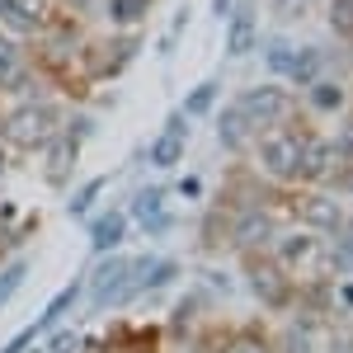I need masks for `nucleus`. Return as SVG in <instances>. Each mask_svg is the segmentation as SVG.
Returning a JSON list of instances; mask_svg holds the SVG:
<instances>
[{"label": "nucleus", "mask_w": 353, "mask_h": 353, "mask_svg": "<svg viewBox=\"0 0 353 353\" xmlns=\"http://www.w3.org/2000/svg\"><path fill=\"white\" fill-rule=\"evenodd\" d=\"M241 273H245V283H250V292L264 301V306H278V311H292L297 306V278L283 269L269 250H245Z\"/></svg>", "instance_id": "nucleus-1"}, {"label": "nucleus", "mask_w": 353, "mask_h": 353, "mask_svg": "<svg viewBox=\"0 0 353 353\" xmlns=\"http://www.w3.org/2000/svg\"><path fill=\"white\" fill-rule=\"evenodd\" d=\"M52 132H57V109H52V104H19V109L0 123V141L19 146V151H38V146H48Z\"/></svg>", "instance_id": "nucleus-2"}, {"label": "nucleus", "mask_w": 353, "mask_h": 353, "mask_svg": "<svg viewBox=\"0 0 353 353\" xmlns=\"http://www.w3.org/2000/svg\"><path fill=\"white\" fill-rule=\"evenodd\" d=\"M301 141H306V132H297V128H269L264 132V141H259V165H264V174L269 179H297V161H301Z\"/></svg>", "instance_id": "nucleus-3"}, {"label": "nucleus", "mask_w": 353, "mask_h": 353, "mask_svg": "<svg viewBox=\"0 0 353 353\" xmlns=\"http://www.w3.org/2000/svg\"><path fill=\"white\" fill-rule=\"evenodd\" d=\"M273 259L283 264V269L301 278L306 269H325V241L316 236V231H283V236H273Z\"/></svg>", "instance_id": "nucleus-4"}, {"label": "nucleus", "mask_w": 353, "mask_h": 353, "mask_svg": "<svg viewBox=\"0 0 353 353\" xmlns=\"http://www.w3.org/2000/svg\"><path fill=\"white\" fill-rule=\"evenodd\" d=\"M236 109L245 113V123H250L254 132H269V128H278V123L288 118V90H283V85H254V90L241 94Z\"/></svg>", "instance_id": "nucleus-5"}, {"label": "nucleus", "mask_w": 353, "mask_h": 353, "mask_svg": "<svg viewBox=\"0 0 353 353\" xmlns=\"http://www.w3.org/2000/svg\"><path fill=\"white\" fill-rule=\"evenodd\" d=\"M128 278H132V259L128 254H104L94 273H90V306H109V301H123V288H128Z\"/></svg>", "instance_id": "nucleus-6"}, {"label": "nucleus", "mask_w": 353, "mask_h": 353, "mask_svg": "<svg viewBox=\"0 0 353 353\" xmlns=\"http://www.w3.org/2000/svg\"><path fill=\"white\" fill-rule=\"evenodd\" d=\"M273 236H278V217H273L269 208H241L236 217H231V245L236 250H269Z\"/></svg>", "instance_id": "nucleus-7"}, {"label": "nucleus", "mask_w": 353, "mask_h": 353, "mask_svg": "<svg viewBox=\"0 0 353 353\" xmlns=\"http://www.w3.org/2000/svg\"><path fill=\"white\" fill-rule=\"evenodd\" d=\"M325 334H330V325L321 321V316L297 311V316L283 325V334L273 339V349H278V353H321V349H325Z\"/></svg>", "instance_id": "nucleus-8"}, {"label": "nucleus", "mask_w": 353, "mask_h": 353, "mask_svg": "<svg viewBox=\"0 0 353 353\" xmlns=\"http://www.w3.org/2000/svg\"><path fill=\"white\" fill-rule=\"evenodd\" d=\"M344 217H349V212H344V203H339L334 193H306V198L297 203V221L306 226V231H316L321 241L334 236Z\"/></svg>", "instance_id": "nucleus-9"}, {"label": "nucleus", "mask_w": 353, "mask_h": 353, "mask_svg": "<svg viewBox=\"0 0 353 353\" xmlns=\"http://www.w3.org/2000/svg\"><path fill=\"white\" fill-rule=\"evenodd\" d=\"M330 170H334V146L321 141V137H306L301 141V161H297V179L321 184V179H330Z\"/></svg>", "instance_id": "nucleus-10"}, {"label": "nucleus", "mask_w": 353, "mask_h": 353, "mask_svg": "<svg viewBox=\"0 0 353 353\" xmlns=\"http://www.w3.org/2000/svg\"><path fill=\"white\" fill-rule=\"evenodd\" d=\"M0 19L14 24L19 33H33L52 19V0H0Z\"/></svg>", "instance_id": "nucleus-11"}, {"label": "nucleus", "mask_w": 353, "mask_h": 353, "mask_svg": "<svg viewBox=\"0 0 353 353\" xmlns=\"http://www.w3.org/2000/svg\"><path fill=\"white\" fill-rule=\"evenodd\" d=\"M325 273H334V278L353 273V217H344L339 231L325 236Z\"/></svg>", "instance_id": "nucleus-12"}, {"label": "nucleus", "mask_w": 353, "mask_h": 353, "mask_svg": "<svg viewBox=\"0 0 353 353\" xmlns=\"http://www.w3.org/2000/svg\"><path fill=\"white\" fill-rule=\"evenodd\" d=\"M132 217L146 226V231H165L170 226V212H165V193L161 189H141L132 198Z\"/></svg>", "instance_id": "nucleus-13"}, {"label": "nucleus", "mask_w": 353, "mask_h": 353, "mask_svg": "<svg viewBox=\"0 0 353 353\" xmlns=\"http://www.w3.org/2000/svg\"><path fill=\"white\" fill-rule=\"evenodd\" d=\"M123 236H128V217L123 212H104V217L94 221V231H90V250L94 254H109V250H118Z\"/></svg>", "instance_id": "nucleus-14"}, {"label": "nucleus", "mask_w": 353, "mask_h": 353, "mask_svg": "<svg viewBox=\"0 0 353 353\" xmlns=\"http://www.w3.org/2000/svg\"><path fill=\"white\" fill-rule=\"evenodd\" d=\"M217 132H221V141H226V146H245V141L254 137V128H250V123H245V113L231 104V109H221Z\"/></svg>", "instance_id": "nucleus-15"}, {"label": "nucleus", "mask_w": 353, "mask_h": 353, "mask_svg": "<svg viewBox=\"0 0 353 353\" xmlns=\"http://www.w3.org/2000/svg\"><path fill=\"white\" fill-rule=\"evenodd\" d=\"M179 151H184V128L174 123V128L161 137V146H156V165H174V161H179Z\"/></svg>", "instance_id": "nucleus-16"}, {"label": "nucleus", "mask_w": 353, "mask_h": 353, "mask_svg": "<svg viewBox=\"0 0 353 353\" xmlns=\"http://www.w3.org/2000/svg\"><path fill=\"white\" fill-rule=\"evenodd\" d=\"M19 81V52L0 38V85H14Z\"/></svg>", "instance_id": "nucleus-17"}, {"label": "nucleus", "mask_w": 353, "mask_h": 353, "mask_svg": "<svg viewBox=\"0 0 353 353\" xmlns=\"http://www.w3.org/2000/svg\"><path fill=\"white\" fill-rule=\"evenodd\" d=\"M24 273H28V264H24V259H19V264H10V269L0 273V306H5V301H10V292H14V288L24 283Z\"/></svg>", "instance_id": "nucleus-18"}, {"label": "nucleus", "mask_w": 353, "mask_h": 353, "mask_svg": "<svg viewBox=\"0 0 353 353\" xmlns=\"http://www.w3.org/2000/svg\"><path fill=\"white\" fill-rule=\"evenodd\" d=\"M311 99H316V109H339V104H344L339 85H321V81H316V90H311Z\"/></svg>", "instance_id": "nucleus-19"}, {"label": "nucleus", "mask_w": 353, "mask_h": 353, "mask_svg": "<svg viewBox=\"0 0 353 353\" xmlns=\"http://www.w3.org/2000/svg\"><path fill=\"white\" fill-rule=\"evenodd\" d=\"M217 99V81H208V85H198L189 94V113H208V104Z\"/></svg>", "instance_id": "nucleus-20"}, {"label": "nucleus", "mask_w": 353, "mask_h": 353, "mask_svg": "<svg viewBox=\"0 0 353 353\" xmlns=\"http://www.w3.org/2000/svg\"><path fill=\"white\" fill-rule=\"evenodd\" d=\"M76 292H81V288H66V292H61V297L52 301V306H48V311H43V321H38V330H48L57 321V316H61V311H66V306H71V301H76Z\"/></svg>", "instance_id": "nucleus-21"}, {"label": "nucleus", "mask_w": 353, "mask_h": 353, "mask_svg": "<svg viewBox=\"0 0 353 353\" xmlns=\"http://www.w3.org/2000/svg\"><path fill=\"white\" fill-rule=\"evenodd\" d=\"M321 353H353V330H330Z\"/></svg>", "instance_id": "nucleus-22"}, {"label": "nucleus", "mask_w": 353, "mask_h": 353, "mask_svg": "<svg viewBox=\"0 0 353 353\" xmlns=\"http://www.w3.org/2000/svg\"><path fill=\"white\" fill-rule=\"evenodd\" d=\"M99 189H104V179H94V184H90V189H81V193H76V198H71V212H76V217H81L85 208H90V203H94V193H99Z\"/></svg>", "instance_id": "nucleus-23"}, {"label": "nucleus", "mask_w": 353, "mask_h": 353, "mask_svg": "<svg viewBox=\"0 0 353 353\" xmlns=\"http://www.w3.org/2000/svg\"><path fill=\"white\" fill-rule=\"evenodd\" d=\"M81 344H76V334H52L48 339V353H76Z\"/></svg>", "instance_id": "nucleus-24"}, {"label": "nucleus", "mask_w": 353, "mask_h": 353, "mask_svg": "<svg viewBox=\"0 0 353 353\" xmlns=\"http://www.w3.org/2000/svg\"><path fill=\"white\" fill-rule=\"evenodd\" d=\"M33 334H38V325H28L24 334H19V339H10V344H5V353H24L28 344H33Z\"/></svg>", "instance_id": "nucleus-25"}, {"label": "nucleus", "mask_w": 353, "mask_h": 353, "mask_svg": "<svg viewBox=\"0 0 353 353\" xmlns=\"http://www.w3.org/2000/svg\"><path fill=\"white\" fill-rule=\"evenodd\" d=\"M344 184H349V193H353V174H349V179H344Z\"/></svg>", "instance_id": "nucleus-26"}, {"label": "nucleus", "mask_w": 353, "mask_h": 353, "mask_svg": "<svg viewBox=\"0 0 353 353\" xmlns=\"http://www.w3.org/2000/svg\"><path fill=\"white\" fill-rule=\"evenodd\" d=\"M0 170H5V156H0Z\"/></svg>", "instance_id": "nucleus-27"}]
</instances>
